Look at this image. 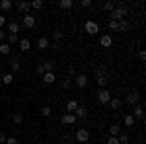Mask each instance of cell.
Here are the masks:
<instances>
[{
  "label": "cell",
  "mask_w": 146,
  "mask_h": 144,
  "mask_svg": "<svg viewBox=\"0 0 146 144\" xmlns=\"http://www.w3.org/2000/svg\"><path fill=\"white\" fill-rule=\"evenodd\" d=\"M129 14V10H127V6H123V4H117L115 6V10L109 14V18H111L113 22H121V20H125V16Z\"/></svg>",
  "instance_id": "cell-1"
},
{
  "label": "cell",
  "mask_w": 146,
  "mask_h": 144,
  "mask_svg": "<svg viewBox=\"0 0 146 144\" xmlns=\"http://www.w3.org/2000/svg\"><path fill=\"white\" fill-rule=\"evenodd\" d=\"M84 29H86L88 35H96L100 31V25H98V22H94V20H88V22L84 23Z\"/></svg>",
  "instance_id": "cell-2"
},
{
  "label": "cell",
  "mask_w": 146,
  "mask_h": 144,
  "mask_svg": "<svg viewBox=\"0 0 146 144\" xmlns=\"http://www.w3.org/2000/svg\"><path fill=\"white\" fill-rule=\"evenodd\" d=\"M76 140H78V142H88V140H90V131L84 129V127L78 129V131H76Z\"/></svg>",
  "instance_id": "cell-3"
},
{
  "label": "cell",
  "mask_w": 146,
  "mask_h": 144,
  "mask_svg": "<svg viewBox=\"0 0 146 144\" xmlns=\"http://www.w3.org/2000/svg\"><path fill=\"white\" fill-rule=\"evenodd\" d=\"M98 100H100L101 105H107V103H109V100H111V94H109L105 88H101L100 94H98Z\"/></svg>",
  "instance_id": "cell-4"
},
{
  "label": "cell",
  "mask_w": 146,
  "mask_h": 144,
  "mask_svg": "<svg viewBox=\"0 0 146 144\" xmlns=\"http://www.w3.org/2000/svg\"><path fill=\"white\" fill-rule=\"evenodd\" d=\"M138 100H140V94L138 92H131V94H127V98H125V101L129 103V105H138Z\"/></svg>",
  "instance_id": "cell-5"
},
{
  "label": "cell",
  "mask_w": 146,
  "mask_h": 144,
  "mask_svg": "<svg viewBox=\"0 0 146 144\" xmlns=\"http://www.w3.org/2000/svg\"><path fill=\"white\" fill-rule=\"evenodd\" d=\"M74 84H76L80 90H84L88 86V76H86V74H76V76H74Z\"/></svg>",
  "instance_id": "cell-6"
},
{
  "label": "cell",
  "mask_w": 146,
  "mask_h": 144,
  "mask_svg": "<svg viewBox=\"0 0 146 144\" xmlns=\"http://www.w3.org/2000/svg\"><path fill=\"white\" fill-rule=\"evenodd\" d=\"M74 117H76V119H86V117H88V107L82 105V103H78V107L74 111Z\"/></svg>",
  "instance_id": "cell-7"
},
{
  "label": "cell",
  "mask_w": 146,
  "mask_h": 144,
  "mask_svg": "<svg viewBox=\"0 0 146 144\" xmlns=\"http://www.w3.org/2000/svg\"><path fill=\"white\" fill-rule=\"evenodd\" d=\"M22 25L23 27H27V29H31V27H35V18L31 16V14H25L22 20Z\"/></svg>",
  "instance_id": "cell-8"
},
{
  "label": "cell",
  "mask_w": 146,
  "mask_h": 144,
  "mask_svg": "<svg viewBox=\"0 0 146 144\" xmlns=\"http://www.w3.org/2000/svg\"><path fill=\"white\" fill-rule=\"evenodd\" d=\"M16 8L22 12L23 16L25 14H29V10H31V6H29V2H25V0H20V2H16Z\"/></svg>",
  "instance_id": "cell-9"
},
{
  "label": "cell",
  "mask_w": 146,
  "mask_h": 144,
  "mask_svg": "<svg viewBox=\"0 0 146 144\" xmlns=\"http://www.w3.org/2000/svg\"><path fill=\"white\" fill-rule=\"evenodd\" d=\"M100 45H101V47H105V49L111 47V45H113V37H111V35H101Z\"/></svg>",
  "instance_id": "cell-10"
},
{
  "label": "cell",
  "mask_w": 146,
  "mask_h": 144,
  "mask_svg": "<svg viewBox=\"0 0 146 144\" xmlns=\"http://www.w3.org/2000/svg\"><path fill=\"white\" fill-rule=\"evenodd\" d=\"M131 115H133L135 119H142V117H144V109H142L140 105H135V107H133V113H131Z\"/></svg>",
  "instance_id": "cell-11"
},
{
  "label": "cell",
  "mask_w": 146,
  "mask_h": 144,
  "mask_svg": "<svg viewBox=\"0 0 146 144\" xmlns=\"http://www.w3.org/2000/svg\"><path fill=\"white\" fill-rule=\"evenodd\" d=\"M20 51H22V53H25V51H29V49H31V41H29V39H20Z\"/></svg>",
  "instance_id": "cell-12"
},
{
  "label": "cell",
  "mask_w": 146,
  "mask_h": 144,
  "mask_svg": "<svg viewBox=\"0 0 146 144\" xmlns=\"http://www.w3.org/2000/svg\"><path fill=\"white\" fill-rule=\"evenodd\" d=\"M76 123V117H74V113H66L64 117H62V125H74Z\"/></svg>",
  "instance_id": "cell-13"
},
{
  "label": "cell",
  "mask_w": 146,
  "mask_h": 144,
  "mask_svg": "<svg viewBox=\"0 0 146 144\" xmlns=\"http://www.w3.org/2000/svg\"><path fill=\"white\" fill-rule=\"evenodd\" d=\"M43 82H45V84H53V82H55L56 80V76H55V72H45V74H43Z\"/></svg>",
  "instance_id": "cell-14"
},
{
  "label": "cell",
  "mask_w": 146,
  "mask_h": 144,
  "mask_svg": "<svg viewBox=\"0 0 146 144\" xmlns=\"http://www.w3.org/2000/svg\"><path fill=\"white\" fill-rule=\"evenodd\" d=\"M37 47H39L41 51L49 49V39H47V37H39V39H37Z\"/></svg>",
  "instance_id": "cell-15"
},
{
  "label": "cell",
  "mask_w": 146,
  "mask_h": 144,
  "mask_svg": "<svg viewBox=\"0 0 146 144\" xmlns=\"http://www.w3.org/2000/svg\"><path fill=\"white\" fill-rule=\"evenodd\" d=\"M107 80H109V78L105 76V74H101L100 70H98V86H100V88H105V84H107Z\"/></svg>",
  "instance_id": "cell-16"
},
{
  "label": "cell",
  "mask_w": 146,
  "mask_h": 144,
  "mask_svg": "<svg viewBox=\"0 0 146 144\" xmlns=\"http://www.w3.org/2000/svg\"><path fill=\"white\" fill-rule=\"evenodd\" d=\"M76 107H78V101H76V100H68L66 101V111H68V113H74Z\"/></svg>",
  "instance_id": "cell-17"
},
{
  "label": "cell",
  "mask_w": 146,
  "mask_h": 144,
  "mask_svg": "<svg viewBox=\"0 0 146 144\" xmlns=\"http://www.w3.org/2000/svg\"><path fill=\"white\" fill-rule=\"evenodd\" d=\"M12 6H14L12 0H2V2H0V10H2V12H10Z\"/></svg>",
  "instance_id": "cell-18"
},
{
  "label": "cell",
  "mask_w": 146,
  "mask_h": 144,
  "mask_svg": "<svg viewBox=\"0 0 146 144\" xmlns=\"http://www.w3.org/2000/svg\"><path fill=\"white\" fill-rule=\"evenodd\" d=\"M121 105H123V103H121V100H117V98H111V100H109V107H111V109H121Z\"/></svg>",
  "instance_id": "cell-19"
},
{
  "label": "cell",
  "mask_w": 146,
  "mask_h": 144,
  "mask_svg": "<svg viewBox=\"0 0 146 144\" xmlns=\"http://www.w3.org/2000/svg\"><path fill=\"white\" fill-rule=\"evenodd\" d=\"M109 134L111 136H119L121 134V125H111L109 127Z\"/></svg>",
  "instance_id": "cell-20"
},
{
  "label": "cell",
  "mask_w": 146,
  "mask_h": 144,
  "mask_svg": "<svg viewBox=\"0 0 146 144\" xmlns=\"http://www.w3.org/2000/svg\"><path fill=\"white\" fill-rule=\"evenodd\" d=\"M8 29H10V35H18V31H20V23L10 22V25H8Z\"/></svg>",
  "instance_id": "cell-21"
},
{
  "label": "cell",
  "mask_w": 146,
  "mask_h": 144,
  "mask_svg": "<svg viewBox=\"0 0 146 144\" xmlns=\"http://www.w3.org/2000/svg\"><path fill=\"white\" fill-rule=\"evenodd\" d=\"M115 6H117L115 2H103V4H101V8H103L105 12H109V14H111V12L115 10Z\"/></svg>",
  "instance_id": "cell-22"
},
{
  "label": "cell",
  "mask_w": 146,
  "mask_h": 144,
  "mask_svg": "<svg viewBox=\"0 0 146 144\" xmlns=\"http://www.w3.org/2000/svg\"><path fill=\"white\" fill-rule=\"evenodd\" d=\"M10 70H12V74L20 70V60H18V58H12L10 60Z\"/></svg>",
  "instance_id": "cell-23"
},
{
  "label": "cell",
  "mask_w": 146,
  "mask_h": 144,
  "mask_svg": "<svg viewBox=\"0 0 146 144\" xmlns=\"http://www.w3.org/2000/svg\"><path fill=\"white\" fill-rule=\"evenodd\" d=\"M2 82H4L6 86H8V84H12V82H14V74H12V72H6V74H2Z\"/></svg>",
  "instance_id": "cell-24"
},
{
  "label": "cell",
  "mask_w": 146,
  "mask_h": 144,
  "mask_svg": "<svg viewBox=\"0 0 146 144\" xmlns=\"http://www.w3.org/2000/svg\"><path fill=\"white\" fill-rule=\"evenodd\" d=\"M58 6H60V8H64V10H68V8H74V2H72V0H60V2H58Z\"/></svg>",
  "instance_id": "cell-25"
},
{
  "label": "cell",
  "mask_w": 146,
  "mask_h": 144,
  "mask_svg": "<svg viewBox=\"0 0 146 144\" xmlns=\"http://www.w3.org/2000/svg\"><path fill=\"white\" fill-rule=\"evenodd\" d=\"M12 47L8 43H0V55H10Z\"/></svg>",
  "instance_id": "cell-26"
},
{
  "label": "cell",
  "mask_w": 146,
  "mask_h": 144,
  "mask_svg": "<svg viewBox=\"0 0 146 144\" xmlns=\"http://www.w3.org/2000/svg\"><path fill=\"white\" fill-rule=\"evenodd\" d=\"M43 68H45V72H55V62L45 60V62H43Z\"/></svg>",
  "instance_id": "cell-27"
},
{
  "label": "cell",
  "mask_w": 146,
  "mask_h": 144,
  "mask_svg": "<svg viewBox=\"0 0 146 144\" xmlns=\"http://www.w3.org/2000/svg\"><path fill=\"white\" fill-rule=\"evenodd\" d=\"M123 123L127 125V127H133V125H135V117H133V115H125Z\"/></svg>",
  "instance_id": "cell-28"
},
{
  "label": "cell",
  "mask_w": 146,
  "mask_h": 144,
  "mask_svg": "<svg viewBox=\"0 0 146 144\" xmlns=\"http://www.w3.org/2000/svg\"><path fill=\"white\" fill-rule=\"evenodd\" d=\"M129 27H131V23L127 22V20H121V22H119V31H127Z\"/></svg>",
  "instance_id": "cell-29"
},
{
  "label": "cell",
  "mask_w": 146,
  "mask_h": 144,
  "mask_svg": "<svg viewBox=\"0 0 146 144\" xmlns=\"http://www.w3.org/2000/svg\"><path fill=\"white\" fill-rule=\"evenodd\" d=\"M20 43V37H18V35H8V45H18Z\"/></svg>",
  "instance_id": "cell-30"
},
{
  "label": "cell",
  "mask_w": 146,
  "mask_h": 144,
  "mask_svg": "<svg viewBox=\"0 0 146 144\" xmlns=\"http://www.w3.org/2000/svg\"><path fill=\"white\" fill-rule=\"evenodd\" d=\"M12 121L16 123V125H22V123H23V117L20 115V113H14V115H12Z\"/></svg>",
  "instance_id": "cell-31"
},
{
  "label": "cell",
  "mask_w": 146,
  "mask_h": 144,
  "mask_svg": "<svg viewBox=\"0 0 146 144\" xmlns=\"http://www.w3.org/2000/svg\"><path fill=\"white\" fill-rule=\"evenodd\" d=\"M62 88H64V90H70V88H72V78H70V76L62 80Z\"/></svg>",
  "instance_id": "cell-32"
},
{
  "label": "cell",
  "mask_w": 146,
  "mask_h": 144,
  "mask_svg": "<svg viewBox=\"0 0 146 144\" xmlns=\"http://www.w3.org/2000/svg\"><path fill=\"white\" fill-rule=\"evenodd\" d=\"M29 6H31V8H35V10H41V8H43V0H33Z\"/></svg>",
  "instance_id": "cell-33"
},
{
  "label": "cell",
  "mask_w": 146,
  "mask_h": 144,
  "mask_svg": "<svg viewBox=\"0 0 146 144\" xmlns=\"http://www.w3.org/2000/svg\"><path fill=\"white\" fill-rule=\"evenodd\" d=\"M109 29H111V31H119V22H113V20H109Z\"/></svg>",
  "instance_id": "cell-34"
},
{
  "label": "cell",
  "mask_w": 146,
  "mask_h": 144,
  "mask_svg": "<svg viewBox=\"0 0 146 144\" xmlns=\"http://www.w3.org/2000/svg\"><path fill=\"white\" fill-rule=\"evenodd\" d=\"M41 115H43V117H49V115H51V107H49V105H43V107H41Z\"/></svg>",
  "instance_id": "cell-35"
},
{
  "label": "cell",
  "mask_w": 146,
  "mask_h": 144,
  "mask_svg": "<svg viewBox=\"0 0 146 144\" xmlns=\"http://www.w3.org/2000/svg\"><path fill=\"white\" fill-rule=\"evenodd\" d=\"M117 138H119V142H121V144H129V136H127V134L121 133L119 136H117Z\"/></svg>",
  "instance_id": "cell-36"
},
{
  "label": "cell",
  "mask_w": 146,
  "mask_h": 144,
  "mask_svg": "<svg viewBox=\"0 0 146 144\" xmlns=\"http://www.w3.org/2000/svg\"><path fill=\"white\" fill-rule=\"evenodd\" d=\"M53 39H55V41L62 39V31H60V29H55V31H53Z\"/></svg>",
  "instance_id": "cell-37"
},
{
  "label": "cell",
  "mask_w": 146,
  "mask_h": 144,
  "mask_svg": "<svg viewBox=\"0 0 146 144\" xmlns=\"http://www.w3.org/2000/svg\"><path fill=\"white\" fill-rule=\"evenodd\" d=\"M105 144H121V142H119V138H117V136H109V138L105 140Z\"/></svg>",
  "instance_id": "cell-38"
},
{
  "label": "cell",
  "mask_w": 146,
  "mask_h": 144,
  "mask_svg": "<svg viewBox=\"0 0 146 144\" xmlns=\"http://www.w3.org/2000/svg\"><path fill=\"white\" fill-rule=\"evenodd\" d=\"M4 144H18V138L16 136H6V142Z\"/></svg>",
  "instance_id": "cell-39"
},
{
  "label": "cell",
  "mask_w": 146,
  "mask_h": 144,
  "mask_svg": "<svg viewBox=\"0 0 146 144\" xmlns=\"http://www.w3.org/2000/svg\"><path fill=\"white\" fill-rule=\"evenodd\" d=\"M80 6H82V8H90V6H92V0H82V2H80Z\"/></svg>",
  "instance_id": "cell-40"
},
{
  "label": "cell",
  "mask_w": 146,
  "mask_h": 144,
  "mask_svg": "<svg viewBox=\"0 0 146 144\" xmlns=\"http://www.w3.org/2000/svg\"><path fill=\"white\" fill-rule=\"evenodd\" d=\"M37 74H39V76H43V74H45V68H43V62H41V64H37Z\"/></svg>",
  "instance_id": "cell-41"
},
{
  "label": "cell",
  "mask_w": 146,
  "mask_h": 144,
  "mask_svg": "<svg viewBox=\"0 0 146 144\" xmlns=\"http://www.w3.org/2000/svg\"><path fill=\"white\" fill-rule=\"evenodd\" d=\"M68 74H70V78H72V76H76V68H74V66H70V68H68Z\"/></svg>",
  "instance_id": "cell-42"
},
{
  "label": "cell",
  "mask_w": 146,
  "mask_h": 144,
  "mask_svg": "<svg viewBox=\"0 0 146 144\" xmlns=\"http://www.w3.org/2000/svg\"><path fill=\"white\" fill-rule=\"evenodd\" d=\"M138 58H140L142 62H144V60H146V53H144V51H140V53H138Z\"/></svg>",
  "instance_id": "cell-43"
},
{
  "label": "cell",
  "mask_w": 146,
  "mask_h": 144,
  "mask_svg": "<svg viewBox=\"0 0 146 144\" xmlns=\"http://www.w3.org/2000/svg\"><path fill=\"white\" fill-rule=\"evenodd\" d=\"M4 142H6V134L0 133V144H4Z\"/></svg>",
  "instance_id": "cell-44"
},
{
  "label": "cell",
  "mask_w": 146,
  "mask_h": 144,
  "mask_svg": "<svg viewBox=\"0 0 146 144\" xmlns=\"http://www.w3.org/2000/svg\"><path fill=\"white\" fill-rule=\"evenodd\" d=\"M4 39H6V33H4V31L0 29V41H4Z\"/></svg>",
  "instance_id": "cell-45"
},
{
  "label": "cell",
  "mask_w": 146,
  "mask_h": 144,
  "mask_svg": "<svg viewBox=\"0 0 146 144\" xmlns=\"http://www.w3.org/2000/svg\"><path fill=\"white\" fill-rule=\"evenodd\" d=\"M4 23H6V18H4V16H0V27H2Z\"/></svg>",
  "instance_id": "cell-46"
},
{
  "label": "cell",
  "mask_w": 146,
  "mask_h": 144,
  "mask_svg": "<svg viewBox=\"0 0 146 144\" xmlns=\"http://www.w3.org/2000/svg\"><path fill=\"white\" fill-rule=\"evenodd\" d=\"M2 74H4V72H2V68H0V78H2Z\"/></svg>",
  "instance_id": "cell-47"
}]
</instances>
